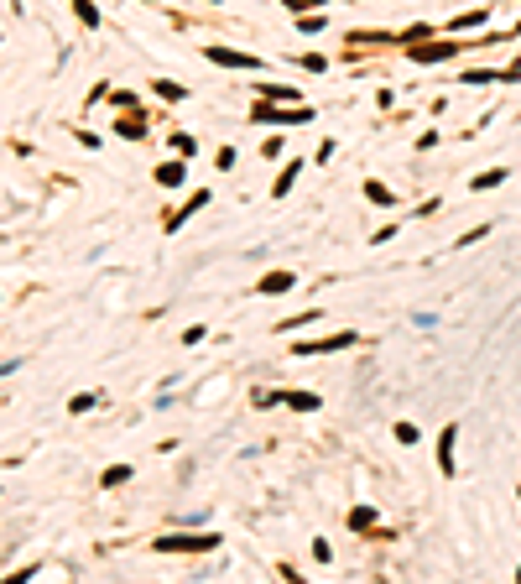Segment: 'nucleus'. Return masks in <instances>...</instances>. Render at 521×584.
Listing matches in <instances>:
<instances>
[{"label": "nucleus", "instance_id": "1", "mask_svg": "<svg viewBox=\"0 0 521 584\" xmlns=\"http://www.w3.org/2000/svg\"><path fill=\"white\" fill-rule=\"evenodd\" d=\"M219 537L214 533H172V537H152V553H214Z\"/></svg>", "mask_w": 521, "mask_h": 584}, {"label": "nucleus", "instance_id": "2", "mask_svg": "<svg viewBox=\"0 0 521 584\" xmlns=\"http://www.w3.org/2000/svg\"><path fill=\"white\" fill-rule=\"evenodd\" d=\"M204 58L219 63V68H240V73H256V68H261L256 52H235V47H204Z\"/></svg>", "mask_w": 521, "mask_h": 584}, {"label": "nucleus", "instance_id": "3", "mask_svg": "<svg viewBox=\"0 0 521 584\" xmlns=\"http://www.w3.org/2000/svg\"><path fill=\"white\" fill-rule=\"evenodd\" d=\"M360 334H350V329H344V334H329V339H313V344H298V355H329V350H350Z\"/></svg>", "mask_w": 521, "mask_h": 584}, {"label": "nucleus", "instance_id": "4", "mask_svg": "<svg viewBox=\"0 0 521 584\" xmlns=\"http://www.w3.org/2000/svg\"><path fill=\"white\" fill-rule=\"evenodd\" d=\"M209 204H214V193H209V188H198V193L188 198V204H183L178 214H167L162 224H167V230H183V219H188V214H198V209H209Z\"/></svg>", "mask_w": 521, "mask_h": 584}, {"label": "nucleus", "instance_id": "5", "mask_svg": "<svg viewBox=\"0 0 521 584\" xmlns=\"http://www.w3.org/2000/svg\"><path fill=\"white\" fill-rule=\"evenodd\" d=\"M292 287H298V276H292V272H266L261 276V298H282V292H292Z\"/></svg>", "mask_w": 521, "mask_h": 584}, {"label": "nucleus", "instance_id": "6", "mask_svg": "<svg viewBox=\"0 0 521 584\" xmlns=\"http://www.w3.org/2000/svg\"><path fill=\"white\" fill-rule=\"evenodd\" d=\"M453 52H459V42H417L412 58L417 63H443V58H453Z\"/></svg>", "mask_w": 521, "mask_h": 584}, {"label": "nucleus", "instance_id": "7", "mask_svg": "<svg viewBox=\"0 0 521 584\" xmlns=\"http://www.w3.org/2000/svg\"><path fill=\"white\" fill-rule=\"evenodd\" d=\"M453 438H459V428L448 422V428L438 433V470H443V475H453Z\"/></svg>", "mask_w": 521, "mask_h": 584}, {"label": "nucleus", "instance_id": "8", "mask_svg": "<svg viewBox=\"0 0 521 584\" xmlns=\"http://www.w3.org/2000/svg\"><path fill=\"white\" fill-rule=\"evenodd\" d=\"M298 172H302V162H298V157H292V162L282 167V178L271 183V198H287V193H292V183H298Z\"/></svg>", "mask_w": 521, "mask_h": 584}, {"label": "nucleus", "instance_id": "9", "mask_svg": "<svg viewBox=\"0 0 521 584\" xmlns=\"http://www.w3.org/2000/svg\"><path fill=\"white\" fill-rule=\"evenodd\" d=\"M282 402L292 407V413H318V396L313 391H282Z\"/></svg>", "mask_w": 521, "mask_h": 584}, {"label": "nucleus", "instance_id": "10", "mask_svg": "<svg viewBox=\"0 0 521 584\" xmlns=\"http://www.w3.org/2000/svg\"><path fill=\"white\" fill-rule=\"evenodd\" d=\"M183 178H188V167H183V162H162V167H157V183H162V188H178Z\"/></svg>", "mask_w": 521, "mask_h": 584}, {"label": "nucleus", "instance_id": "11", "mask_svg": "<svg viewBox=\"0 0 521 584\" xmlns=\"http://www.w3.org/2000/svg\"><path fill=\"white\" fill-rule=\"evenodd\" d=\"M115 136H130V141H141V136H146V121H141V115H130V121L120 115V121H115Z\"/></svg>", "mask_w": 521, "mask_h": 584}, {"label": "nucleus", "instance_id": "12", "mask_svg": "<svg viewBox=\"0 0 521 584\" xmlns=\"http://www.w3.org/2000/svg\"><path fill=\"white\" fill-rule=\"evenodd\" d=\"M365 198H370L376 209H391V204H396V198H391V188H386V183H376V178L365 183Z\"/></svg>", "mask_w": 521, "mask_h": 584}, {"label": "nucleus", "instance_id": "13", "mask_svg": "<svg viewBox=\"0 0 521 584\" xmlns=\"http://www.w3.org/2000/svg\"><path fill=\"white\" fill-rule=\"evenodd\" d=\"M125 480H130V464H110V470H104V480H99V485H104V490H120V485H125Z\"/></svg>", "mask_w": 521, "mask_h": 584}, {"label": "nucleus", "instance_id": "14", "mask_svg": "<svg viewBox=\"0 0 521 584\" xmlns=\"http://www.w3.org/2000/svg\"><path fill=\"white\" fill-rule=\"evenodd\" d=\"M73 11H78V21H84V26H99V11H94V0H73Z\"/></svg>", "mask_w": 521, "mask_h": 584}, {"label": "nucleus", "instance_id": "15", "mask_svg": "<svg viewBox=\"0 0 521 584\" xmlns=\"http://www.w3.org/2000/svg\"><path fill=\"white\" fill-rule=\"evenodd\" d=\"M370 522H376V511H370V506H355V511H350V527H355V533H365Z\"/></svg>", "mask_w": 521, "mask_h": 584}, {"label": "nucleus", "instance_id": "16", "mask_svg": "<svg viewBox=\"0 0 521 584\" xmlns=\"http://www.w3.org/2000/svg\"><path fill=\"white\" fill-rule=\"evenodd\" d=\"M496 183H505V167H490V172H479V178H474V188H496Z\"/></svg>", "mask_w": 521, "mask_h": 584}, {"label": "nucleus", "instance_id": "17", "mask_svg": "<svg viewBox=\"0 0 521 584\" xmlns=\"http://www.w3.org/2000/svg\"><path fill=\"white\" fill-rule=\"evenodd\" d=\"M396 444H417V422H396Z\"/></svg>", "mask_w": 521, "mask_h": 584}, {"label": "nucleus", "instance_id": "18", "mask_svg": "<svg viewBox=\"0 0 521 584\" xmlns=\"http://www.w3.org/2000/svg\"><path fill=\"white\" fill-rule=\"evenodd\" d=\"M89 407H94V396H89V391H84V396H73V402H68V413H73V418H84V413H89Z\"/></svg>", "mask_w": 521, "mask_h": 584}, {"label": "nucleus", "instance_id": "19", "mask_svg": "<svg viewBox=\"0 0 521 584\" xmlns=\"http://www.w3.org/2000/svg\"><path fill=\"white\" fill-rule=\"evenodd\" d=\"M298 63H302L308 73H324V68H329V58H318V52H308V58H298Z\"/></svg>", "mask_w": 521, "mask_h": 584}, {"label": "nucleus", "instance_id": "20", "mask_svg": "<svg viewBox=\"0 0 521 584\" xmlns=\"http://www.w3.org/2000/svg\"><path fill=\"white\" fill-rule=\"evenodd\" d=\"M479 21H485V11H470V16H453L448 26H453V32H459V26H479Z\"/></svg>", "mask_w": 521, "mask_h": 584}, {"label": "nucleus", "instance_id": "21", "mask_svg": "<svg viewBox=\"0 0 521 584\" xmlns=\"http://www.w3.org/2000/svg\"><path fill=\"white\" fill-rule=\"evenodd\" d=\"M282 6H287V11H302V0H282Z\"/></svg>", "mask_w": 521, "mask_h": 584}, {"label": "nucleus", "instance_id": "22", "mask_svg": "<svg viewBox=\"0 0 521 584\" xmlns=\"http://www.w3.org/2000/svg\"><path fill=\"white\" fill-rule=\"evenodd\" d=\"M308 6H329V0H302V11H308Z\"/></svg>", "mask_w": 521, "mask_h": 584}]
</instances>
